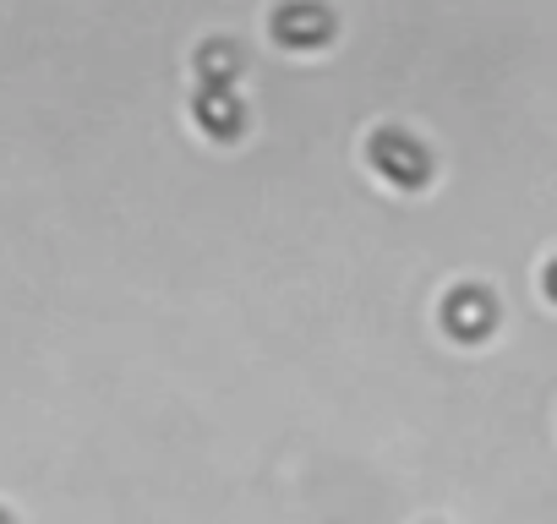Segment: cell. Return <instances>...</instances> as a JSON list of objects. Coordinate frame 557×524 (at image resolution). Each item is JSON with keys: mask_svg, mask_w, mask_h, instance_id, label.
Here are the masks:
<instances>
[{"mask_svg": "<svg viewBox=\"0 0 557 524\" xmlns=\"http://www.w3.org/2000/svg\"><path fill=\"white\" fill-rule=\"evenodd\" d=\"M492 328V296L486 290H454L448 296V334L454 339H481Z\"/></svg>", "mask_w": 557, "mask_h": 524, "instance_id": "1", "label": "cell"}, {"mask_svg": "<svg viewBox=\"0 0 557 524\" xmlns=\"http://www.w3.org/2000/svg\"><path fill=\"white\" fill-rule=\"evenodd\" d=\"M372 153H377V164H383V170H388V175H394L399 186H421V180H426V159H421V153H416V148H410L405 137L383 132Z\"/></svg>", "mask_w": 557, "mask_h": 524, "instance_id": "2", "label": "cell"}, {"mask_svg": "<svg viewBox=\"0 0 557 524\" xmlns=\"http://www.w3.org/2000/svg\"><path fill=\"white\" fill-rule=\"evenodd\" d=\"M278 39L285 45H301V50H312V45H323L329 39V17L318 12V7H290V12H278Z\"/></svg>", "mask_w": 557, "mask_h": 524, "instance_id": "3", "label": "cell"}, {"mask_svg": "<svg viewBox=\"0 0 557 524\" xmlns=\"http://www.w3.org/2000/svg\"><path fill=\"white\" fill-rule=\"evenodd\" d=\"M197 115H202V126H213V137H235V104L224 99V88H208L202 99H197Z\"/></svg>", "mask_w": 557, "mask_h": 524, "instance_id": "4", "label": "cell"}, {"mask_svg": "<svg viewBox=\"0 0 557 524\" xmlns=\"http://www.w3.org/2000/svg\"><path fill=\"white\" fill-rule=\"evenodd\" d=\"M202 72L224 77V72H230V55H224V50H208V55H202Z\"/></svg>", "mask_w": 557, "mask_h": 524, "instance_id": "5", "label": "cell"}, {"mask_svg": "<svg viewBox=\"0 0 557 524\" xmlns=\"http://www.w3.org/2000/svg\"><path fill=\"white\" fill-rule=\"evenodd\" d=\"M0 524H12V519H7V513H0Z\"/></svg>", "mask_w": 557, "mask_h": 524, "instance_id": "6", "label": "cell"}]
</instances>
